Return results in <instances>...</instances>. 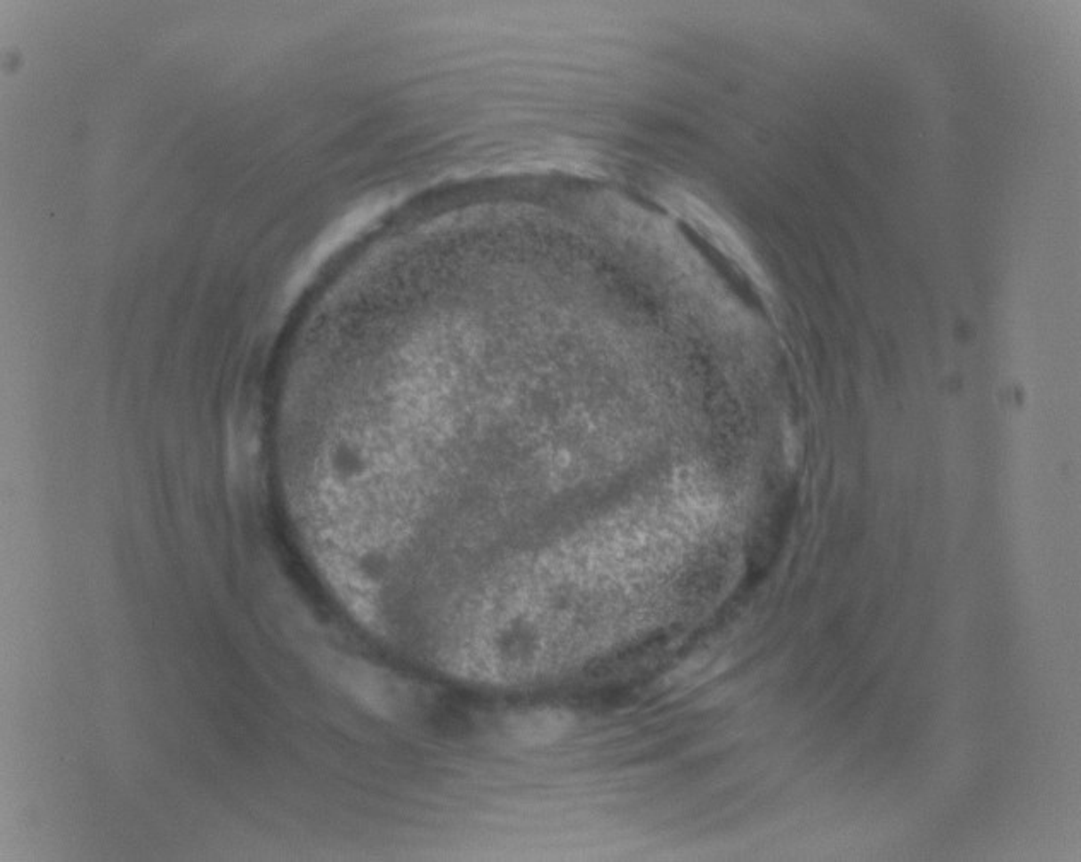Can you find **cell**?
Listing matches in <instances>:
<instances>
[{"mask_svg": "<svg viewBox=\"0 0 1081 862\" xmlns=\"http://www.w3.org/2000/svg\"><path fill=\"white\" fill-rule=\"evenodd\" d=\"M563 729V719L552 713H534L522 721V726L517 729L519 736L528 741H548L560 734Z\"/></svg>", "mask_w": 1081, "mask_h": 862, "instance_id": "1", "label": "cell"}]
</instances>
